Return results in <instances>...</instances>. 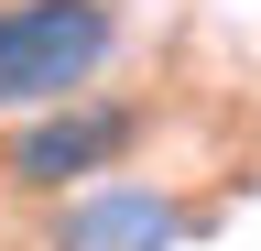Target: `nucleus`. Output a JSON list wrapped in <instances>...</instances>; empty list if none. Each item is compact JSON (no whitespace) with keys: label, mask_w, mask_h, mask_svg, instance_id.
Segmentation results:
<instances>
[{"label":"nucleus","mask_w":261,"mask_h":251,"mask_svg":"<svg viewBox=\"0 0 261 251\" xmlns=\"http://www.w3.org/2000/svg\"><path fill=\"white\" fill-rule=\"evenodd\" d=\"M109 55V0H0V109L76 99Z\"/></svg>","instance_id":"1"},{"label":"nucleus","mask_w":261,"mask_h":251,"mask_svg":"<svg viewBox=\"0 0 261 251\" xmlns=\"http://www.w3.org/2000/svg\"><path fill=\"white\" fill-rule=\"evenodd\" d=\"M120 142H130V109H65V99H55V120H33V131L11 142V186H65V175H98Z\"/></svg>","instance_id":"2"},{"label":"nucleus","mask_w":261,"mask_h":251,"mask_svg":"<svg viewBox=\"0 0 261 251\" xmlns=\"http://www.w3.org/2000/svg\"><path fill=\"white\" fill-rule=\"evenodd\" d=\"M185 218L152 197V186H109V197H87V208H65V230L55 251H163Z\"/></svg>","instance_id":"3"}]
</instances>
